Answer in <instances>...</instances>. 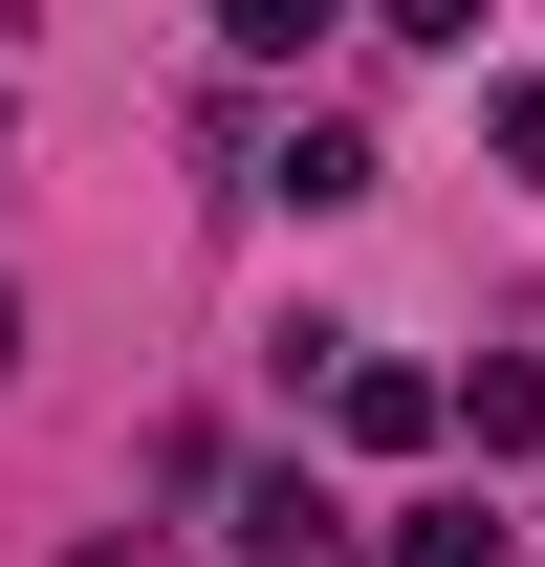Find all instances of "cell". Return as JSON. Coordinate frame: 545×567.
I'll return each mask as SVG.
<instances>
[{
    "instance_id": "4",
    "label": "cell",
    "mask_w": 545,
    "mask_h": 567,
    "mask_svg": "<svg viewBox=\"0 0 545 567\" xmlns=\"http://www.w3.org/2000/svg\"><path fill=\"white\" fill-rule=\"evenodd\" d=\"M263 197H306V218H349V197H371V132H349V110H306V132L263 153Z\"/></svg>"
},
{
    "instance_id": "1",
    "label": "cell",
    "mask_w": 545,
    "mask_h": 567,
    "mask_svg": "<svg viewBox=\"0 0 545 567\" xmlns=\"http://www.w3.org/2000/svg\"><path fill=\"white\" fill-rule=\"evenodd\" d=\"M218 546H240V567H328V546H349V502L306 481V458H263V481H218Z\"/></svg>"
},
{
    "instance_id": "3",
    "label": "cell",
    "mask_w": 545,
    "mask_h": 567,
    "mask_svg": "<svg viewBox=\"0 0 545 567\" xmlns=\"http://www.w3.org/2000/svg\"><path fill=\"white\" fill-rule=\"evenodd\" d=\"M436 436H480V458H545V350H480V371H436Z\"/></svg>"
},
{
    "instance_id": "6",
    "label": "cell",
    "mask_w": 545,
    "mask_h": 567,
    "mask_svg": "<svg viewBox=\"0 0 545 567\" xmlns=\"http://www.w3.org/2000/svg\"><path fill=\"white\" fill-rule=\"evenodd\" d=\"M480 153H502V175H545V66H502V87H480Z\"/></svg>"
},
{
    "instance_id": "2",
    "label": "cell",
    "mask_w": 545,
    "mask_h": 567,
    "mask_svg": "<svg viewBox=\"0 0 545 567\" xmlns=\"http://www.w3.org/2000/svg\"><path fill=\"white\" fill-rule=\"evenodd\" d=\"M328 436H349V458H414V436H436V371H414V350H349L328 371Z\"/></svg>"
},
{
    "instance_id": "7",
    "label": "cell",
    "mask_w": 545,
    "mask_h": 567,
    "mask_svg": "<svg viewBox=\"0 0 545 567\" xmlns=\"http://www.w3.org/2000/svg\"><path fill=\"white\" fill-rule=\"evenodd\" d=\"M0 371H22V306H0Z\"/></svg>"
},
{
    "instance_id": "5",
    "label": "cell",
    "mask_w": 545,
    "mask_h": 567,
    "mask_svg": "<svg viewBox=\"0 0 545 567\" xmlns=\"http://www.w3.org/2000/svg\"><path fill=\"white\" fill-rule=\"evenodd\" d=\"M393 567H524V524H480V502H414V524H393Z\"/></svg>"
}]
</instances>
